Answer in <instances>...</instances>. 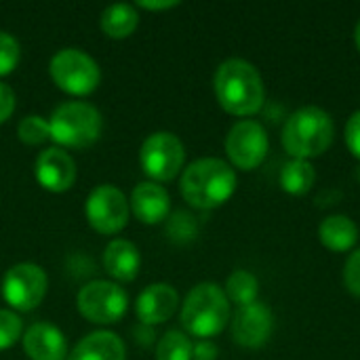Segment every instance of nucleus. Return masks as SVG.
Segmentation results:
<instances>
[{
	"instance_id": "obj_1",
	"label": "nucleus",
	"mask_w": 360,
	"mask_h": 360,
	"mask_svg": "<svg viewBox=\"0 0 360 360\" xmlns=\"http://www.w3.org/2000/svg\"><path fill=\"white\" fill-rule=\"evenodd\" d=\"M213 86L219 105L232 116H253L266 99L262 74L245 59H226L215 72Z\"/></svg>"
},
{
	"instance_id": "obj_2",
	"label": "nucleus",
	"mask_w": 360,
	"mask_h": 360,
	"mask_svg": "<svg viewBox=\"0 0 360 360\" xmlns=\"http://www.w3.org/2000/svg\"><path fill=\"white\" fill-rule=\"evenodd\" d=\"M181 196L196 209H217L236 190V173L221 158L194 160L181 175Z\"/></svg>"
},
{
	"instance_id": "obj_3",
	"label": "nucleus",
	"mask_w": 360,
	"mask_h": 360,
	"mask_svg": "<svg viewBox=\"0 0 360 360\" xmlns=\"http://www.w3.org/2000/svg\"><path fill=\"white\" fill-rule=\"evenodd\" d=\"M230 321V302L224 289L215 283L196 285L184 306H181V325L188 335L198 340H209L219 335Z\"/></svg>"
},
{
	"instance_id": "obj_4",
	"label": "nucleus",
	"mask_w": 360,
	"mask_h": 360,
	"mask_svg": "<svg viewBox=\"0 0 360 360\" xmlns=\"http://www.w3.org/2000/svg\"><path fill=\"white\" fill-rule=\"evenodd\" d=\"M333 120L331 116L316 108H300L283 129V146L297 160H310L321 156L333 143Z\"/></svg>"
},
{
	"instance_id": "obj_5",
	"label": "nucleus",
	"mask_w": 360,
	"mask_h": 360,
	"mask_svg": "<svg viewBox=\"0 0 360 360\" xmlns=\"http://www.w3.org/2000/svg\"><path fill=\"white\" fill-rule=\"evenodd\" d=\"M101 114L84 101L61 103L49 120L51 139L65 148L93 146L101 135Z\"/></svg>"
},
{
	"instance_id": "obj_6",
	"label": "nucleus",
	"mask_w": 360,
	"mask_h": 360,
	"mask_svg": "<svg viewBox=\"0 0 360 360\" xmlns=\"http://www.w3.org/2000/svg\"><path fill=\"white\" fill-rule=\"evenodd\" d=\"M53 82L70 95H89L101 82L97 61L80 49H61L49 63Z\"/></svg>"
},
{
	"instance_id": "obj_7",
	"label": "nucleus",
	"mask_w": 360,
	"mask_h": 360,
	"mask_svg": "<svg viewBox=\"0 0 360 360\" xmlns=\"http://www.w3.org/2000/svg\"><path fill=\"white\" fill-rule=\"evenodd\" d=\"M143 173L154 181H171L184 169L186 148L181 139L169 131H158L146 137L139 150Z\"/></svg>"
},
{
	"instance_id": "obj_8",
	"label": "nucleus",
	"mask_w": 360,
	"mask_h": 360,
	"mask_svg": "<svg viewBox=\"0 0 360 360\" xmlns=\"http://www.w3.org/2000/svg\"><path fill=\"white\" fill-rule=\"evenodd\" d=\"M76 306L86 321L95 325H114L124 316L129 308V295L116 283L93 281L78 291Z\"/></svg>"
},
{
	"instance_id": "obj_9",
	"label": "nucleus",
	"mask_w": 360,
	"mask_h": 360,
	"mask_svg": "<svg viewBox=\"0 0 360 360\" xmlns=\"http://www.w3.org/2000/svg\"><path fill=\"white\" fill-rule=\"evenodd\" d=\"M46 274L40 266L23 262L11 266L2 276V297L19 312H30L38 308L46 295Z\"/></svg>"
},
{
	"instance_id": "obj_10",
	"label": "nucleus",
	"mask_w": 360,
	"mask_h": 360,
	"mask_svg": "<svg viewBox=\"0 0 360 360\" xmlns=\"http://www.w3.org/2000/svg\"><path fill=\"white\" fill-rule=\"evenodd\" d=\"M86 219L91 228L99 234H116L120 232L131 215V207L127 196L112 184L97 186L84 205Z\"/></svg>"
},
{
	"instance_id": "obj_11",
	"label": "nucleus",
	"mask_w": 360,
	"mask_h": 360,
	"mask_svg": "<svg viewBox=\"0 0 360 360\" xmlns=\"http://www.w3.org/2000/svg\"><path fill=\"white\" fill-rule=\"evenodd\" d=\"M270 150L268 133L257 120H240L236 122L226 137V152L234 167L243 171L257 169Z\"/></svg>"
},
{
	"instance_id": "obj_12",
	"label": "nucleus",
	"mask_w": 360,
	"mask_h": 360,
	"mask_svg": "<svg viewBox=\"0 0 360 360\" xmlns=\"http://www.w3.org/2000/svg\"><path fill=\"white\" fill-rule=\"evenodd\" d=\"M274 329L272 312L266 304L255 302L236 310L232 319V338L243 348H262L268 344Z\"/></svg>"
},
{
	"instance_id": "obj_13",
	"label": "nucleus",
	"mask_w": 360,
	"mask_h": 360,
	"mask_svg": "<svg viewBox=\"0 0 360 360\" xmlns=\"http://www.w3.org/2000/svg\"><path fill=\"white\" fill-rule=\"evenodd\" d=\"M34 173L49 192H65L76 181V162L63 148H46L38 154Z\"/></svg>"
},
{
	"instance_id": "obj_14",
	"label": "nucleus",
	"mask_w": 360,
	"mask_h": 360,
	"mask_svg": "<svg viewBox=\"0 0 360 360\" xmlns=\"http://www.w3.org/2000/svg\"><path fill=\"white\" fill-rule=\"evenodd\" d=\"M177 306V291L167 283H154L139 293L135 302V312L143 325H162L175 314Z\"/></svg>"
},
{
	"instance_id": "obj_15",
	"label": "nucleus",
	"mask_w": 360,
	"mask_h": 360,
	"mask_svg": "<svg viewBox=\"0 0 360 360\" xmlns=\"http://www.w3.org/2000/svg\"><path fill=\"white\" fill-rule=\"evenodd\" d=\"M129 207L141 224L152 226V224H160L162 219H167L169 209H171V198L162 186L154 181H141L131 192Z\"/></svg>"
},
{
	"instance_id": "obj_16",
	"label": "nucleus",
	"mask_w": 360,
	"mask_h": 360,
	"mask_svg": "<svg viewBox=\"0 0 360 360\" xmlns=\"http://www.w3.org/2000/svg\"><path fill=\"white\" fill-rule=\"evenodd\" d=\"M23 350L30 360H65L68 348L63 333L49 323H34L23 335Z\"/></svg>"
},
{
	"instance_id": "obj_17",
	"label": "nucleus",
	"mask_w": 360,
	"mask_h": 360,
	"mask_svg": "<svg viewBox=\"0 0 360 360\" xmlns=\"http://www.w3.org/2000/svg\"><path fill=\"white\" fill-rule=\"evenodd\" d=\"M65 360H127V348L116 333L95 331L82 338Z\"/></svg>"
},
{
	"instance_id": "obj_18",
	"label": "nucleus",
	"mask_w": 360,
	"mask_h": 360,
	"mask_svg": "<svg viewBox=\"0 0 360 360\" xmlns=\"http://www.w3.org/2000/svg\"><path fill=\"white\" fill-rule=\"evenodd\" d=\"M139 266H141L139 249L129 240L116 238L103 251V268L114 281L131 283L137 276Z\"/></svg>"
},
{
	"instance_id": "obj_19",
	"label": "nucleus",
	"mask_w": 360,
	"mask_h": 360,
	"mask_svg": "<svg viewBox=\"0 0 360 360\" xmlns=\"http://www.w3.org/2000/svg\"><path fill=\"white\" fill-rule=\"evenodd\" d=\"M319 236L325 249L333 253H346L350 251L359 240V228L348 215H331L323 219L319 228Z\"/></svg>"
},
{
	"instance_id": "obj_20",
	"label": "nucleus",
	"mask_w": 360,
	"mask_h": 360,
	"mask_svg": "<svg viewBox=\"0 0 360 360\" xmlns=\"http://www.w3.org/2000/svg\"><path fill=\"white\" fill-rule=\"evenodd\" d=\"M139 23V15L135 11L133 4H127V2H116V4H110L101 17H99V25L103 30L105 36L110 38H127L135 32Z\"/></svg>"
},
{
	"instance_id": "obj_21",
	"label": "nucleus",
	"mask_w": 360,
	"mask_h": 360,
	"mask_svg": "<svg viewBox=\"0 0 360 360\" xmlns=\"http://www.w3.org/2000/svg\"><path fill=\"white\" fill-rule=\"evenodd\" d=\"M316 181V171L310 160H289L281 171V188L291 196H304L312 190Z\"/></svg>"
},
{
	"instance_id": "obj_22",
	"label": "nucleus",
	"mask_w": 360,
	"mask_h": 360,
	"mask_svg": "<svg viewBox=\"0 0 360 360\" xmlns=\"http://www.w3.org/2000/svg\"><path fill=\"white\" fill-rule=\"evenodd\" d=\"M228 302L236 304L238 308L255 304L257 302V293H259V283L257 278L247 272V270H234L228 281H226V289H224Z\"/></svg>"
},
{
	"instance_id": "obj_23",
	"label": "nucleus",
	"mask_w": 360,
	"mask_h": 360,
	"mask_svg": "<svg viewBox=\"0 0 360 360\" xmlns=\"http://www.w3.org/2000/svg\"><path fill=\"white\" fill-rule=\"evenodd\" d=\"M156 360H194V344L177 329L167 331L156 346Z\"/></svg>"
},
{
	"instance_id": "obj_24",
	"label": "nucleus",
	"mask_w": 360,
	"mask_h": 360,
	"mask_svg": "<svg viewBox=\"0 0 360 360\" xmlns=\"http://www.w3.org/2000/svg\"><path fill=\"white\" fill-rule=\"evenodd\" d=\"M19 139L27 146H38L46 139H51V129H49V120L42 116H25L19 122Z\"/></svg>"
},
{
	"instance_id": "obj_25",
	"label": "nucleus",
	"mask_w": 360,
	"mask_h": 360,
	"mask_svg": "<svg viewBox=\"0 0 360 360\" xmlns=\"http://www.w3.org/2000/svg\"><path fill=\"white\" fill-rule=\"evenodd\" d=\"M23 331L21 319L13 310H2L0 308V350L11 348Z\"/></svg>"
},
{
	"instance_id": "obj_26",
	"label": "nucleus",
	"mask_w": 360,
	"mask_h": 360,
	"mask_svg": "<svg viewBox=\"0 0 360 360\" xmlns=\"http://www.w3.org/2000/svg\"><path fill=\"white\" fill-rule=\"evenodd\" d=\"M19 63V42L6 34L0 32V76L11 74Z\"/></svg>"
},
{
	"instance_id": "obj_27",
	"label": "nucleus",
	"mask_w": 360,
	"mask_h": 360,
	"mask_svg": "<svg viewBox=\"0 0 360 360\" xmlns=\"http://www.w3.org/2000/svg\"><path fill=\"white\" fill-rule=\"evenodd\" d=\"M344 285L346 289L360 300V249H356L348 262H346V268H344Z\"/></svg>"
},
{
	"instance_id": "obj_28",
	"label": "nucleus",
	"mask_w": 360,
	"mask_h": 360,
	"mask_svg": "<svg viewBox=\"0 0 360 360\" xmlns=\"http://www.w3.org/2000/svg\"><path fill=\"white\" fill-rule=\"evenodd\" d=\"M346 146L360 160V110L354 112L346 122Z\"/></svg>"
},
{
	"instance_id": "obj_29",
	"label": "nucleus",
	"mask_w": 360,
	"mask_h": 360,
	"mask_svg": "<svg viewBox=\"0 0 360 360\" xmlns=\"http://www.w3.org/2000/svg\"><path fill=\"white\" fill-rule=\"evenodd\" d=\"M15 112V93L8 84L0 82V124L11 118Z\"/></svg>"
},
{
	"instance_id": "obj_30",
	"label": "nucleus",
	"mask_w": 360,
	"mask_h": 360,
	"mask_svg": "<svg viewBox=\"0 0 360 360\" xmlns=\"http://www.w3.org/2000/svg\"><path fill=\"white\" fill-rule=\"evenodd\" d=\"M217 346L211 340H200L194 344V360H217Z\"/></svg>"
},
{
	"instance_id": "obj_31",
	"label": "nucleus",
	"mask_w": 360,
	"mask_h": 360,
	"mask_svg": "<svg viewBox=\"0 0 360 360\" xmlns=\"http://www.w3.org/2000/svg\"><path fill=\"white\" fill-rule=\"evenodd\" d=\"M179 2L177 0H162V2H148V0H139L137 6L141 8H148V11H162V8H173L177 6Z\"/></svg>"
},
{
	"instance_id": "obj_32",
	"label": "nucleus",
	"mask_w": 360,
	"mask_h": 360,
	"mask_svg": "<svg viewBox=\"0 0 360 360\" xmlns=\"http://www.w3.org/2000/svg\"><path fill=\"white\" fill-rule=\"evenodd\" d=\"M354 38H356V46H359V51H360V21L356 23V32H354Z\"/></svg>"
}]
</instances>
